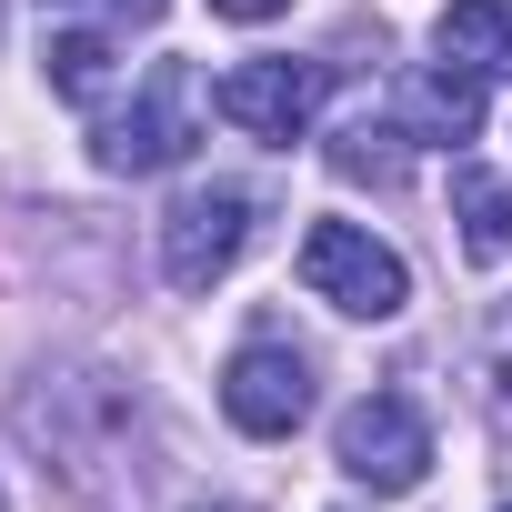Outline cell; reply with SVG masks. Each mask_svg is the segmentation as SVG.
I'll list each match as a JSON object with an SVG mask.
<instances>
[{"label":"cell","instance_id":"2","mask_svg":"<svg viewBox=\"0 0 512 512\" xmlns=\"http://www.w3.org/2000/svg\"><path fill=\"white\" fill-rule=\"evenodd\" d=\"M201 141V71L191 61H151L131 111L101 121V171H171Z\"/></svg>","mask_w":512,"mask_h":512},{"label":"cell","instance_id":"14","mask_svg":"<svg viewBox=\"0 0 512 512\" xmlns=\"http://www.w3.org/2000/svg\"><path fill=\"white\" fill-rule=\"evenodd\" d=\"M111 11H121V21H161V11H171V0H111Z\"/></svg>","mask_w":512,"mask_h":512},{"label":"cell","instance_id":"11","mask_svg":"<svg viewBox=\"0 0 512 512\" xmlns=\"http://www.w3.org/2000/svg\"><path fill=\"white\" fill-rule=\"evenodd\" d=\"M41 61H51V91L61 101H101V81H111V41L101 31H51Z\"/></svg>","mask_w":512,"mask_h":512},{"label":"cell","instance_id":"13","mask_svg":"<svg viewBox=\"0 0 512 512\" xmlns=\"http://www.w3.org/2000/svg\"><path fill=\"white\" fill-rule=\"evenodd\" d=\"M221 21H272V11H292V0H211Z\"/></svg>","mask_w":512,"mask_h":512},{"label":"cell","instance_id":"7","mask_svg":"<svg viewBox=\"0 0 512 512\" xmlns=\"http://www.w3.org/2000/svg\"><path fill=\"white\" fill-rule=\"evenodd\" d=\"M432 51L472 81H512V0H452L432 21Z\"/></svg>","mask_w":512,"mask_h":512},{"label":"cell","instance_id":"15","mask_svg":"<svg viewBox=\"0 0 512 512\" xmlns=\"http://www.w3.org/2000/svg\"><path fill=\"white\" fill-rule=\"evenodd\" d=\"M191 512H241V502H191Z\"/></svg>","mask_w":512,"mask_h":512},{"label":"cell","instance_id":"3","mask_svg":"<svg viewBox=\"0 0 512 512\" xmlns=\"http://www.w3.org/2000/svg\"><path fill=\"white\" fill-rule=\"evenodd\" d=\"M251 211H262V191H241V181H201V191L171 201V221H161V272H171V292H211V282L241 262Z\"/></svg>","mask_w":512,"mask_h":512},{"label":"cell","instance_id":"6","mask_svg":"<svg viewBox=\"0 0 512 512\" xmlns=\"http://www.w3.org/2000/svg\"><path fill=\"white\" fill-rule=\"evenodd\" d=\"M221 412H231L251 442H282V432L312 412V362H302V352H282V342L231 352V372H221Z\"/></svg>","mask_w":512,"mask_h":512},{"label":"cell","instance_id":"9","mask_svg":"<svg viewBox=\"0 0 512 512\" xmlns=\"http://www.w3.org/2000/svg\"><path fill=\"white\" fill-rule=\"evenodd\" d=\"M472 121H482V81L452 71V61L402 91V131H412V141H472Z\"/></svg>","mask_w":512,"mask_h":512},{"label":"cell","instance_id":"8","mask_svg":"<svg viewBox=\"0 0 512 512\" xmlns=\"http://www.w3.org/2000/svg\"><path fill=\"white\" fill-rule=\"evenodd\" d=\"M452 221L472 262H512V181H492L482 161H452Z\"/></svg>","mask_w":512,"mask_h":512},{"label":"cell","instance_id":"10","mask_svg":"<svg viewBox=\"0 0 512 512\" xmlns=\"http://www.w3.org/2000/svg\"><path fill=\"white\" fill-rule=\"evenodd\" d=\"M402 141H412L402 121H342L332 171H342V181H382V191H392V181H402Z\"/></svg>","mask_w":512,"mask_h":512},{"label":"cell","instance_id":"4","mask_svg":"<svg viewBox=\"0 0 512 512\" xmlns=\"http://www.w3.org/2000/svg\"><path fill=\"white\" fill-rule=\"evenodd\" d=\"M342 472L362 482V492H412L422 472H432V422H422V402L412 392H372V402H352L342 412Z\"/></svg>","mask_w":512,"mask_h":512},{"label":"cell","instance_id":"1","mask_svg":"<svg viewBox=\"0 0 512 512\" xmlns=\"http://www.w3.org/2000/svg\"><path fill=\"white\" fill-rule=\"evenodd\" d=\"M302 282H312L332 312H352V322H392V312L412 302L402 251L372 241L362 221H312V231H302Z\"/></svg>","mask_w":512,"mask_h":512},{"label":"cell","instance_id":"5","mask_svg":"<svg viewBox=\"0 0 512 512\" xmlns=\"http://www.w3.org/2000/svg\"><path fill=\"white\" fill-rule=\"evenodd\" d=\"M322 91H332V61H241L211 101H221V121H241L251 141H302L312 111H322Z\"/></svg>","mask_w":512,"mask_h":512},{"label":"cell","instance_id":"12","mask_svg":"<svg viewBox=\"0 0 512 512\" xmlns=\"http://www.w3.org/2000/svg\"><path fill=\"white\" fill-rule=\"evenodd\" d=\"M492 402L512 412V302L492 312Z\"/></svg>","mask_w":512,"mask_h":512}]
</instances>
